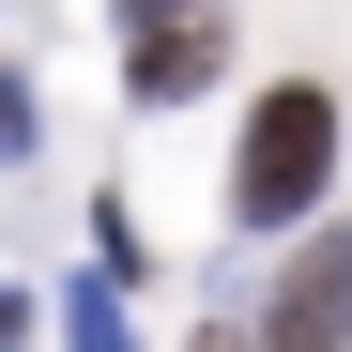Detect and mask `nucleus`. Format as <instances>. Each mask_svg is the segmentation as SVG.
Here are the masks:
<instances>
[{"mask_svg": "<svg viewBox=\"0 0 352 352\" xmlns=\"http://www.w3.org/2000/svg\"><path fill=\"white\" fill-rule=\"evenodd\" d=\"M199 77H214V31H199V16H184V31H153V46H138V107H184Z\"/></svg>", "mask_w": 352, "mask_h": 352, "instance_id": "obj_2", "label": "nucleus"}, {"mask_svg": "<svg viewBox=\"0 0 352 352\" xmlns=\"http://www.w3.org/2000/svg\"><path fill=\"white\" fill-rule=\"evenodd\" d=\"M0 153H31V77L0 62Z\"/></svg>", "mask_w": 352, "mask_h": 352, "instance_id": "obj_4", "label": "nucleus"}, {"mask_svg": "<svg viewBox=\"0 0 352 352\" xmlns=\"http://www.w3.org/2000/svg\"><path fill=\"white\" fill-rule=\"evenodd\" d=\"M322 168H337V92L322 77H276L245 107V153H230V230H291L322 199Z\"/></svg>", "mask_w": 352, "mask_h": 352, "instance_id": "obj_1", "label": "nucleus"}, {"mask_svg": "<svg viewBox=\"0 0 352 352\" xmlns=\"http://www.w3.org/2000/svg\"><path fill=\"white\" fill-rule=\"evenodd\" d=\"M62 352H138L123 337V291H62Z\"/></svg>", "mask_w": 352, "mask_h": 352, "instance_id": "obj_3", "label": "nucleus"}]
</instances>
